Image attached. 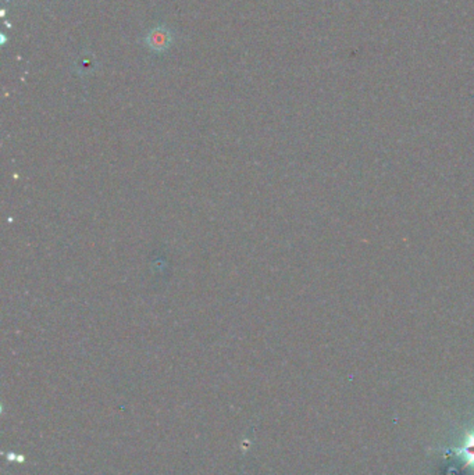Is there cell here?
<instances>
[{
    "label": "cell",
    "mask_w": 474,
    "mask_h": 475,
    "mask_svg": "<svg viewBox=\"0 0 474 475\" xmlns=\"http://www.w3.org/2000/svg\"><path fill=\"white\" fill-rule=\"evenodd\" d=\"M447 456L459 459L466 469L474 470V427L466 431L456 446H451L444 450Z\"/></svg>",
    "instance_id": "1"
}]
</instances>
